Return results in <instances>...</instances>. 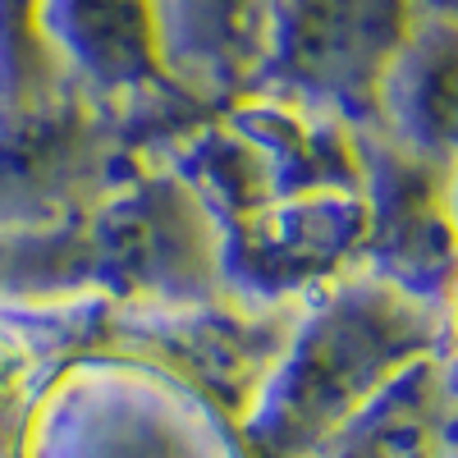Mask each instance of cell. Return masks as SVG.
Instances as JSON below:
<instances>
[{
  "mask_svg": "<svg viewBox=\"0 0 458 458\" xmlns=\"http://www.w3.org/2000/svg\"><path fill=\"white\" fill-rule=\"evenodd\" d=\"M92 289L138 298L142 308H183L216 298L220 225L174 179V170H142L110 183L83 216Z\"/></svg>",
  "mask_w": 458,
  "mask_h": 458,
  "instance_id": "3957f363",
  "label": "cell"
},
{
  "mask_svg": "<svg viewBox=\"0 0 458 458\" xmlns=\"http://www.w3.org/2000/svg\"><path fill=\"white\" fill-rule=\"evenodd\" d=\"M362 142V276L390 284L427 308H445L458 280V243L445 211L449 170L408 157L380 133H358Z\"/></svg>",
  "mask_w": 458,
  "mask_h": 458,
  "instance_id": "8992f818",
  "label": "cell"
},
{
  "mask_svg": "<svg viewBox=\"0 0 458 458\" xmlns=\"http://www.w3.org/2000/svg\"><path fill=\"white\" fill-rule=\"evenodd\" d=\"M37 32L60 88L97 114L183 92L165 69L151 0H37Z\"/></svg>",
  "mask_w": 458,
  "mask_h": 458,
  "instance_id": "52a82bcc",
  "label": "cell"
},
{
  "mask_svg": "<svg viewBox=\"0 0 458 458\" xmlns=\"http://www.w3.org/2000/svg\"><path fill=\"white\" fill-rule=\"evenodd\" d=\"M431 458H458V403L454 408H440V417H436Z\"/></svg>",
  "mask_w": 458,
  "mask_h": 458,
  "instance_id": "8fae6325",
  "label": "cell"
},
{
  "mask_svg": "<svg viewBox=\"0 0 458 458\" xmlns=\"http://www.w3.org/2000/svg\"><path fill=\"white\" fill-rule=\"evenodd\" d=\"M170 170L216 225H229L280 198L358 188L362 142L358 129L326 110L252 92L211 124L179 133Z\"/></svg>",
  "mask_w": 458,
  "mask_h": 458,
  "instance_id": "7a4b0ae2",
  "label": "cell"
},
{
  "mask_svg": "<svg viewBox=\"0 0 458 458\" xmlns=\"http://www.w3.org/2000/svg\"><path fill=\"white\" fill-rule=\"evenodd\" d=\"M436 380H440L445 399H449V403H458V367H454V362H440V358H436Z\"/></svg>",
  "mask_w": 458,
  "mask_h": 458,
  "instance_id": "5bb4252c",
  "label": "cell"
},
{
  "mask_svg": "<svg viewBox=\"0 0 458 458\" xmlns=\"http://www.w3.org/2000/svg\"><path fill=\"white\" fill-rule=\"evenodd\" d=\"M362 193L330 188L266 202L220 225V298L252 312H293L362 271Z\"/></svg>",
  "mask_w": 458,
  "mask_h": 458,
  "instance_id": "277c9868",
  "label": "cell"
},
{
  "mask_svg": "<svg viewBox=\"0 0 458 458\" xmlns=\"http://www.w3.org/2000/svg\"><path fill=\"white\" fill-rule=\"evenodd\" d=\"M445 349L440 308L349 276L293 308L289 335L243 408L252 458H312Z\"/></svg>",
  "mask_w": 458,
  "mask_h": 458,
  "instance_id": "6da1fadb",
  "label": "cell"
},
{
  "mask_svg": "<svg viewBox=\"0 0 458 458\" xmlns=\"http://www.w3.org/2000/svg\"><path fill=\"white\" fill-rule=\"evenodd\" d=\"M445 211H449V229H454V243H458V165L445 179Z\"/></svg>",
  "mask_w": 458,
  "mask_h": 458,
  "instance_id": "4fadbf2b",
  "label": "cell"
},
{
  "mask_svg": "<svg viewBox=\"0 0 458 458\" xmlns=\"http://www.w3.org/2000/svg\"><path fill=\"white\" fill-rule=\"evenodd\" d=\"M412 28V0H280L266 5V60L284 69L276 97L376 129L380 79Z\"/></svg>",
  "mask_w": 458,
  "mask_h": 458,
  "instance_id": "5b68a950",
  "label": "cell"
},
{
  "mask_svg": "<svg viewBox=\"0 0 458 458\" xmlns=\"http://www.w3.org/2000/svg\"><path fill=\"white\" fill-rule=\"evenodd\" d=\"M440 321H445V349H440V362H454L458 367V280L445 298V308H440Z\"/></svg>",
  "mask_w": 458,
  "mask_h": 458,
  "instance_id": "7c38bea8",
  "label": "cell"
},
{
  "mask_svg": "<svg viewBox=\"0 0 458 458\" xmlns=\"http://www.w3.org/2000/svg\"><path fill=\"white\" fill-rule=\"evenodd\" d=\"M440 408L445 390L436 380V362H427L408 371L394 390H386L312 458H431Z\"/></svg>",
  "mask_w": 458,
  "mask_h": 458,
  "instance_id": "30bf717a",
  "label": "cell"
},
{
  "mask_svg": "<svg viewBox=\"0 0 458 458\" xmlns=\"http://www.w3.org/2000/svg\"><path fill=\"white\" fill-rule=\"evenodd\" d=\"M170 79L188 97H229L257 83L271 0H151Z\"/></svg>",
  "mask_w": 458,
  "mask_h": 458,
  "instance_id": "9c48e42d",
  "label": "cell"
},
{
  "mask_svg": "<svg viewBox=\"0 0 458 458\" xmlns=\"http://www.w3.org/2000/svg\"><path fill=\"white\" fill-rule=\"evenodd\" d=\"M371 133L440 170L458 165V19L412 14L380 79Z\"/></svg>",
  "mask_w": 458,
  "mask_h": 458,
  "instance_id": "ba28073f",
  "label": "cell"
}]
</instances>
